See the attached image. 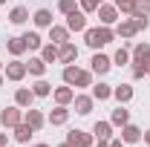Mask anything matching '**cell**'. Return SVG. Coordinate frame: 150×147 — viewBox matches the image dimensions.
Segmentation results:
<instances>
[{"mask_svg": "<svg viewBox=\"0 0 150 147\" xmlns=\"http://www.w3.org/2000/svg\"><path fill=\"white\" fill-rule=\"evenodd\" d=\"M75 9H78V0H58V12H61L64 18H67L69 12H75Z\"/></svg>", "mask_w": 150, "mask_h": 147, "instance_id": "cell-35", "label": "cell"}, {"mask_svg": "<svg viewBox=\"0 0 150 147\" xmlns=\"http://www.w3.org/2000/svg\"><path fill=\"white\" fill-rule=\"evenodd\" d=\"M144 55H150V43H136V46L130 49L133 61H139V58H144Z\"/></svg>", "mask_w": 150, "mask_h": 147, "instance_id": "cell-34", "label": "cell"}, {"mask_svg": "<svg viewBox=\"0 0 150 147\" xmlns=\"http://www.w3.org/2000/svg\"><path fill=\"white\" fill-rule=\"evenodd\" d=\"M133 95H136V90H133L130 84H115V87H112V98H115L118 104H130Z\"/></svg>", "mask_w": 150, "mask_h": 147, "instance_id": "cell-17", "label": "cell"}, {"mask_svg": "<svg viewBox=\"0 0 150 147\" xmlns=\"http://www.w3.org/2000/svg\"><path fill=\"white\" fill-rule=\"evenodd\" d=\"M67 141H69V144L72 147H93L95 144V136L93 133H87V130H69V133H67Z\"/></svg>", "mask_w": 150, "mask_h": 147, "instance_id": "cell-7", "label": "cell"}, {"mask_svg": "<svg viewBox=\"0 0 150 147\" xmlns=\"http://www.w3.org/2000/svg\"><path fill=\"white\" fill-rule=\"evenodd\" d=\"M69 35H72V32H69L67 26H55V23L49 26V43H55V46L67 43V40H69Z\"/></svg>", "mask_w": 150, "mask_h": 147, "instance_id": "cell-22", "label": "cell"}, {"mask_svg": "<svg viewBox=\"0 0 150 147\" xmlns=\"http://www.w3.org/2000/svg\"><path fill=\"white\" fill-rule=\"evenodd\" d=\"M6 49H9V55H12V58H20L23 52H29V49H26L23 35H18V37H6Z\"/></svg>", "mask_w": 150, "mask_h": 147, "instance_id": "cell-20", "label": "cell"}, {"mask_svg": "<svg viewBox=\"0 0 150 147\" xmlns=\"http://www.w3.org/2000/svg\"><path fill=\"white\" fill-rule=\"evenodd\" d=\"M3 66H6V64H3V61H0V72H3Z\"/></svg>", "mask_w": 150, "mask_h": 147, "instance_id": "cell-44", "label": "cell"}, {"mask_svg": "<svg viewBox=\"0 0 150 147\" xmlns=\"http://www.w3.org/2000/svg\"><path fill=\"white\" fill-rule=\"evenodd\" d=\"M133 23H136V29H139V32H144V29L150 26V18H133Z\"/></svg>", "mask_w": 150, "mask_h": 147, "instance_id": "cell-37", "label": "cell"}, {"mask_svg": "<svg viewBox=\"0 0 150 147\" xmlns=\"http://www.w3.org/2000/svg\"><path fill=\"white\" fill-rule=\"evenodd\" d=\"M133 64V78L139 81V78H147L150 75V55H144V58H139V61H130Z\"/></svg>", "mask_w": 150, "mask_h": 147, "instance_id": "cell-26", "label": "cell"}, {"mask_svg": "<svg viewBox=\"0 0 150 147\" xmlns=\"http://www.w3.org/2000/svg\"><path fill=\"white\" fill-rule=\"evenodd\" d=\"M40 58H43L46 64H58V46L55 43H43V46H40Z\"/></svg>", "mask_w": 150, "mask_h": 147, "instance_id": "cell-31", "label": "cell"}, {"mask_svg": "<svg viewBox=\"0 0 150 147\" xmlns=\"http://www.w3.org/2000/svg\"><path fill=\"white\" fill-rule=\"evenodd\" d=\"M72 107H75V112H78V115H90V112H93V107H95V98L81 92V95H75V98H72Z\"/></svg>", "mask_w": 150, "mask_h": 147, "instance_id": "cell-13", "label": "cell"}, {"mask_svg": "<svg viewBox=\"0 0 150 147\" xmlns=\"http://www.w3.org/2000/svg\"><path fill=\"white\" fill-rule=\"evenodd\" d=\"M93 136L98 139V141H110L112 139V124L110 121H95L93 124Z\"/></svg>", "mask_w": 150, "mask_h": 147, "instance_id": "cell-25", "label": "cell"}, {"mask_svg": "<svg viewBox=\"0 0 150 147\" xmlns=\"http://www.w3.org/2000/svg\"><path fill=\"white\" fill-rule=\"evenodd\" d=\"M112 3H115V9H118L121 15H127V18L133 15V3H136V0H112Z\"/></svg>", "mask_w": 150, "mask_h": 147, "instance_id": "cell-36", "label": "cell"}, {"mask_svg": "<svg viewBox=\"0 0 150 147\" xmlns=\"http://www.w3.org/2000/svg\"><path fill=\"white\" fill-rule=\"evenodd\" d=\"M32 23H35V29H49L55 20H52L49 9H38V12H32Z\"/></svg>", "mask_w": 150, "mask_h": 147, "instance_id": "cell-21", "label": "cell"}, {"mask_svg": "<svg viewBox=\"0 0 150 147\" xmlns=\"http://www.w3.org/2000/svg\"><path fill=\"white\" fill-rule=\"evenodd\" d=\"M58 147H72V144H69V141H61V144H58Z\"/></svg>", "mask_w": 150, "mask_h": 147, "instance_id": "cell-42", "label": "cell"}, {"mask_svg": "<svg viewBox=\"0 0 150 147\" xmlns=\"http://www.w3.org/2000/svg\"><path fill=\"white\" fill-rule=\"evenodd\" d=\"M23 40H26V49H38V52H40V46H43V37H40V32H38V29L23 32Z\"/></svg>", "mask_w": 150, "mask_h": 147, "instance_id": "cell-29", "label": "cell"}, {"mask_svg": "<svg viewBox=\"0 0 150 147\" xmlns=\"http://www.w3.org/2000/svg\"><path fill=\"white\" fill-rule=\"evenodd\" d=\"M142 141H144V144H150V130H144V133H142Z\"/></svg>", "mask_w": 150, "mask_h": 147, "instance_id": "cell-40", "label": "cell"}, {"mask_svg": "<svg viewBox=\"0 0 150 147\" xmlns=\"http://www.w3.org/2000/svg\"><path fill=\"white\" fill-rule=\"evenodd\" d=\"M90 90H93L90 95H93L95 101H107V98H112V84H107V81H98V84L93 81Z\"/></svg>", "mask_w": 150, "mask_h": 147, "instance_id": "cell-18", "label": "cell"}, {"mask_svg": "<svg viewBox=\"0 0 150 147\" xmlns=\"http://www.w3.org/2000/svg\"><path fill=\"white\" fill-rule=\"evenodd\" d=\"M3 3H6V0H0V6H3Z\"/></svg>", "mask_w": 150, "mask_h": 147, "instance_id": "cell-47", "label": "cell"}, {"mask_svg": "<svg viewBox=\"0 0 150 147\" xmlns=\"http://www.w3.org/2000/svg\"><path fill=\"white\" fill-rule=\"evenodd\" d=\"M35 147H49V144H35Z\"/></svg>", "mask_w": 150, "mask_h": 147, "instance_id": "cell-45", "label": "cell"}, {"mask_svg": "<svg viewBox=\"0 0 150 147\" xmlns=\"http://www.w3.org/2000/svg\"><path fill=\"white\" fill-rule=\"evenodd\" d=\"M98 6H101L98 0H78V9H81L84 15H95V12H98Z\"/></svg>", "mask_w": 150, "mask_h": 147, "instance_id": "cell-33", "label": "cell"}, {"mask_svg": "<svg viewBox=\"0 0 150 147\" xmlns=\"http://www.w3.org/2000/svg\"><path fill=\"white\" fill-rule=\"evenodd\" d=\"M67 29H69V32H84V29H87V15H84L81 9L69 12V15H67Z\"/></svg>", "mask_w": 150, "mask_h": 147, "instance_id": "cell-15", "label": "cell"}, {"mask_svg": "<svg viewBox=\"0 0 150 147\" xmlns=\"http://www.w3.org/2000/svg\"><path fill=\"white\" fill-rule=\"evenodd\" d=\"M69 121V107H64V104H55V110L46 115V124L49 127H64Z\"/></svg>", "mask_w": 150, "mask_h": 147, "instance_id": "cell-9", "label": "cell"}, {"mask_svg": "<svg viewBox=\"0 0 150 147\" xmlns=\"http://www.w3.org/2000/svg\"><path fill=\"white\" fill-rule=\"evenodd\" d=\"M12 133H15V136H12V139H15V141H18V144H26V141H32V136H35V130L29 127V124H26V121H20L18 127H12Z\"/></svg>", "mask_w": 150, "mask_h": 147, "instance_id": "cell-23", "label": "cell"}, {"mask_svg": "<svg viewBox=\"0 0 150 147\" xmlns=\"http://www.w3.org/2000/svg\"><path fill=\"white\" fill-rule=\"evenodd\" d=\"M112 40H115V29H112V26H87V29H84V43H87L90 49H95V52H101Z\"/></svg>", "mask_w": 150, "mask_h": 147, "instance_id": "cell-1", "label": "cell"}, {"mask_svg": "<svg viewBox=\"0 0 150 147\" xmlns=\"http://www.w3.org/2000/svg\"><path fill=\"white\" fill-rule=\"evenodd\" d=\"M98 3H107V0H98Z\"/></svg>", "mask_w": 150, "mask_h": 147, "instance_id": "cell-46", "label": "cell"}, {"mask_svg": "<svg viewBox=\"0 0 150 147\" xmlns=\"http://www.w3.org/2000/svg\"><path fill=\"white\" fill-rule=\"evenodd\" d=\"M3 81H6V75H3V72H0V87H3Z\"/></svg>", "mask_w": 150, "mask_h": 147, "instance_id": "cell-43", "label": "cell"}, {"mask_svg": "<svg viewBox=\"0 0 150 147\" xmlns=\"http://www.w3.org/2000/svg\"><path fill=\"white\" fill-rule=\"evenodd\" d=\"M20 121H23V110H20L18 104H12V107H3V110H0V124H3L6 130L18 127Z\"/></svg>", "mask_w": 150, "mask_h": 147, "instance_id": "cell-5", "label": "cell"}, {"mask_svg": "<svg viewBox=\"0 0 150 147\" xmlns=\"http://www.w3.org/2000/svg\"><path fill=\"white\" fill-rule=\"evenodd\" d=\"M133 58H130V49L127 46H118L115 49V55H112V66H127Z\"/></svg>", "mask_w": 150, "mask_h": 147, "instance_id": "cell-30", "label": "cell"}, {"mask_svg": "<svg viewBox=\"0 0 150 147\" xmlns=\"http://www.w3.org/2000/svg\"><path fill=\"white\" fill-rule=\"evenodd\" d=\"M142 133H144L142 127H136L133 121H127V124L121 127V133H118V139H121L124 144H139V141H142Z\"/></svg>", "mask_w": 150, "mask_h": 147, "instance_id": "cell-10", "label": "cell"}, {"mask_svg": "<svg viewBox=\"0 0 150 147\" xmlns=\"http://www.w3.org/2000/svg\"><path fill=\"white\" fill-rule=\"evenodd\" d=\"M90 69H93V75L104 78V75L112 69V58H110V55H104V52H95L93 61H90Z\"/></svg>", "mask_w": 150, "mask_h": 147, "instance_id": "cell-6", "label": "cell"}, {"mask_svg": "<svg viewBox=\"0 0 150 147\" xmlns=\"http://www.w3.org/2000/svg\"><path fill=\"white\" fill-rule=\"evenodd\" d=\"M93 147H110V141H98V144H93Z\"/></svg>", "mask_w": 150, "mask_h": 147, "instance_id": "cell-41", "label": "cell"}, {"mask_svg": "<svg viewBox=\"0 0 150 147\" xmlns=\"http://www.w3.org/2000/svg\"><path fill=\"white\" fill-rule=\"evenodd\" d=\"M61 78H64V84H69V87H78V90H87V87H93V69H81L78 64H67L64 66V72H61Z\"/></svg>", "mask_w": 150, "mask_h": 147, "instance_id": "cell-2", "label": "cell"}, {"mask_svg": "<svg viewBox=\"0 0 150 147\" xmlns=\"http://www.w3.org/2000/svg\"><path fill=\"white\" fill-rule=\"evenodd\" d=\"M136 23H133V18H121L118 23H115V37H121V40H133L136 37Z\"/></svg>", "mask_w": 150, "mask_h": 147, "instance_id": "cell-11", "label": "cell"}, {"mask_svg": "<svg viewBox=\"0 0 150 147\" xmlns=\"http://www.w3.org/2000/svg\"><path fill=\"white\" fill-rule=\"evenodd\" d=\"M52 98H55V104H64V107H69L75 98V90L69 87V84H64V87H55L52 90Z\"/></svg>", "mask_w": 150, "mask_h": 147, "instance_id": "cell-16", "label": "cell"}, {"mask_svg": "<svg viewBox=\"0 0 150 147\" xmlns=\"http://www.w3.org/2000/svg\"><path fill=\"white\" fill-rule=\"evenodd\" d=\"M127 121H130V110H127V104H118V107L110 112V124H112V127H124Z\"/></svg>", "mask_w": 150, "mask_h": 147, "instance_id": "cell-19", "label": "cell"}, {"mask_svg": "<svg viewBox=\"0 0 150 147\" xmlns=\"http://www.w3.org/2000/svg\"><path fill=\"white\" fill-rule=\"evenodd\" d=\"M32 92H35V98H49L52 95V84L46 78H38L35 84H32Z\"/></svg>", "mask_w": 150, "mask_h": 147, "instance_id": "cell-28", "label": "cell"}, {"mask_svg": "<svg viewBox=\"0 0 150 147\" xmlns=\"http://www.w3.org/2000/svg\"><path fill=\"white\" fill-rule=\"evenodd\" d=\"M130 18H150V0H136Z\"/></svg>", "mask_w": 150, "mask_h": 147, "instance_id": "cell-32", "label": "cell"}, {"mask_svg": "<svg viewBox=\"0 0 150 147\" xmlns=\"http://www.w3.org/2000/svg\"><path fill=\"white\" fill-rule=\"evenodd\" d=\"M46 66H49V64H46L40 55H38V58H29V64H26V69H29L32 78H43V75H46Z\"/></svg>", "mask_w": 150, "mask_h": 147, "instance_id": "cell-24", "label": "cell"}, {"mask_svg": "<svg viewBox=\"0 0 150 147\" xmlns=\"http://www.w3.org/2000/svg\"><path fill=\"white\" fill-rule=\"evenodd\" d=\"M110 147H124V141H121L118 136H112V139H110Z\"/></svg>", "mask_w": 150, "mask_h": 147, "instance_id": "cell-38", "label": "cell"}, {"mask_svg": "<svg viewBox=\"0 0 150 147\" xmlns=\"http://www.w3.org/2000/svg\"><path fill=\"white\" fill-rule=\"evenodd\" d=\"M147 78H150V75H147Z\"/></svg>", "mask_w": 150, "mask_h": 147, "instance_id": "cell-48", "label": "cell"}, {"mask_svg": "<svg viewBox=\"0 0 150 147\" xmlns=\"http://www.w3.org/2000/svg\"><path fill=\"white\" fill-rule=\"evenodd\" d=\"M29 18H32V15H29V9H26V6H15V9L9 12V23H15V26H23Z\"/></svg>", "mask_w": 150, "mask_h": 147, "instance_id": "cell-27", "label": "cell"}, {"mask_svg": "<svg viewBox=\"0 0 150 147\" xmlns=\"http://www.w3.org/2000/svg\"><path fill=\"white\" fill-rule=\"evenodd\" d=\"M15 104H18L20 110H29V107L35 104V92H32V87H18V90H15Z\"/></svg>", "mask_w": 150, "mask_h": 147, "instance_id": "cell-14", "label": "cell"}, {"mask_svg": "<svg viewBox=\"0 0 150 147\" xmlns=\"http://www.w3.org/2000/svg\"><path fill=\"white\" fill-rule=\"evenodd\" d=\"M95 15H98V23H101V26H115V23L121 20V12L115 9V3H101Z\"/></svg>", "mask_w": 150, "mask_h": 147, "instance_id": "cell-4", "label": "cell"}, {"mask_svg": "<svg viewBox=\"0 0 150 147\" xmlns=\"http://www.w3.org/2000/svg\"><path fill=\"white\" fill-rule=\"evenodd\" d=\"M78 61V46H75L72 40H67V43H61L58 46V64H75Z\"/></svg>", "mask_w": 150, "mask_h": 147, "instance_id": "cell-8", "label": "cell"}, {"mask_svg": "<svg viewBox=\"0 0 150 147\" xmlns=\"http://www.w3.org/2000/svg\"><path fill=\"white\" fill-rule=\"evenodd\" d=\"M9 144V133H0V147H6Z\"/></svg>", "mask_w": 150, "mask_h": 147, "instance_id": "cell-39", "label": "cell"}, {"mask_svg": "<svg viewBox=\"0 0 150 147\" xmlns=\"http://www.w3.org/2000/svg\"><path fill=\"white\" fill-rule=\"evenodd\" d=\"M23 121H26L29 127L35 130V133H38V130H43V127H46V115H43L40 110H35V107H29V110L23 112Z\"/></svg>", "mask_w": 150, "mask_h": 147, "instance_id": "cell-12", "label": "cell"}, {"mask_svg": "<svg viewBox=\"0 0 150 147\" xmlns=\"http://www.w3.org/2000/svg\"><path fill=\"white\" fill-rule=\"evenodd\" d=\"M3 75H6V81H12V84H20V81L29 75V69H26V61H20V58H12V61L3 66Z\"/></svg>", "mask_w": 150, "mask_h": 147, "instance_id": "cell-3", "label": "cell"}]
</instances>
